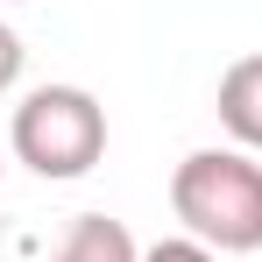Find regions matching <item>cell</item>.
<instances>
[{
	"label": "cell",
	"mask_w": 262,
	"mask_h": 262,
	"mask_svg": "<svg viewBox=\"0 0 262 262\" xmlns=\"http://www.w3.org/2000/svg\"><path fill=\"white\" fill-rule=\"evenodd\" d=\"M170 213L213 255L262 248V163L248 149H191L170 170Z\"/></svg>",
	"instance_id": "1"
},
{
	"label": "cell",
	"mask_w": 262,
	"mask_h": 262,
	"mask_svg": "<svg viewBox=\"0 0 262 262\" xmlns=\"http://www.w3.org/2000/svg\"><path fill=\"white\" fill-rule=\"evenodd\" d=\"M21 64H29V50H21V36L0 21V92H14V85H21Z\"/></svg>",
	"instance_id": "6"
},
{
	"label": "cell",
	"mask_w": 262,
	"mask_h": 262,
	"mask_svg": "<svg viewBox=\"0 0 262 262\" xmlns=\"http://www.w3.org/2000/svg\"><path fill=\"white\" fill-rule=\"evenodd\" d=\"M7 149L50 184L85 177L106 156V106L85 85H36L7 121Z\"/></svg>",
	"instance_id": "2"
},
{
	"label": "cell",
	"mask_w": 262,
	"mask_h": 262,
	"mask_svg": "<svg viewBox=\"0 0 262 262\" xmlns=\"http://www.w3.org/2000/svg\"><path fill=\"white\" fill-rule=\"evenodd\" d=\"M142 262H220L206 241H191V234H177V241H156V248H142Z\"/></svg>",
	"instance_id": "5"
},
{
	"label": "cell",
	"mask_w": 262,
	"mask_h": 262,
	"mask_svg": "<svg viewBox=\"0 0 262 262\" xmlns=\"http://www.w3.org/2000/svg\"><path fill=\"white\" fill-rule=\"evenodd\" d=\"M213 114H220V128L234 135V149L262 156V50H255V57H234V64L220 71Z\"/></svg>",
	"instance_id": "3"
},
{
	"label": "cell",
	"mask_w": 262,
	"mask_h": 262,
	"mask_svg": "<svg viewBox=\"0 0 262 262\" xmlns=\"http://www.w3.org/2000/svg\"><path fill=\"white\" fill-rule=\"evenodd\" d=\"M50 262H142V248H135V234L121 227V220L78 213L64 234H57V255Z\"/></svg>",
	"instance_id": "4"
}]
</instances>
